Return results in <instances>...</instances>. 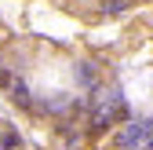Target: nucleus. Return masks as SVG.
<instances>
[{"instance_id": "nucleus-5", "label": "nucleus", "mask_w": 153, "mask_h": 150, "mask_svg": "<svg viewBox=\"0 0 153 150\" xmlns=\"http://www.w3.org/2000/svg\"><path fill=\"white\" fill-rule=\"evenodd\" d=\"M11 81H15L11 73H7V70H0V88H11Z\"/></svg>"}, {"instance_id": "nucleus-4", "label": "nucleus", "mask_w": 153, "mask_h": 150, "mask_svg": "<svg viewBox=\"0 0 153 150\" xmlns=\"http://www.w3.org/2000/svg\"><path fill=\"white\" fill-rule=\"evenodd\" d=\"M80 81H95V62H80Z\"/></svg>"}, {"instance_id": "nucleus-2", "label": "nucleus", "mask_w": 153, "mask_h": 150, "mask_svg": "<svg viewBox=\"0 0 153 150\" xmlns=\"http://www.w3.org/2000/svg\"><path fill=\"white\" fill-rule=\"evenodd\" d=\"M7 92H11V99H15L18 106H22V110H26V106H33V95H29V88H26V81H18V77H15Z\"/></svg>"}, {"instance_id": "nucleus-6", "label": "nucleus", "mask_w": 153, "mask_h": 150, "mask_svg": "<svg viewBox=\"0 0 153 150\" xmlns=\"http://www.w3.org/2000/svg\"><path fill=\"white\" fill-rule=\"evenodd\" d=\"M146 150H153V132H149V139H146Z\"/></svg>"}, {"instance_id": "nucleus-3", "label": "nucleus", "mask_w": 153, "mask_h": 150, "mask_svg": "<svg viewBox=\"0 0 153 150\" xmlns=\"http://www.w3.org/2000/svg\"><path fill=\"white\" fill-rule=\"evenodd\" d=\"M128 4H131V0H102V8H106V11H113V15H117V11H124Z\"/></svg>"}, {"instance_id": "nucleus-1", "label": "nucleus", "mask_w": 153, "mask_h": 150, "mask_svg": "<svg viewBox=\"0 0 153 150\" xmlns=\"http://www.w3.org/2000/svg\"><path fill=\"white\" fill-rule=\"evenodd\" d=\"M128 117V106L120 99V88L109 84L106 95H99L95 92V114H91V124H88V136H106L113 121H124Z\"/></svg>"}, {"instance_id": "nucleus-7", "label": "nucleus", "mask_w": 153, "mask_h": 150, "mask_svg": "<svg viewBox=\"0 0 153 150\" xmlns=\"http://www.w3.org/2000/svg\"><path fill=\"white\" fill-rule=\"evenodd\" d=\"M128 150H135V146H128Z\"/></svg>"}]
</instances>
